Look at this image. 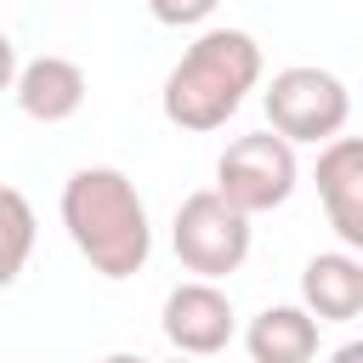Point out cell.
Wrapping results in <instances>:
<instances>
[{
    "mask_svg": "<svg viewBox=\"0 0 363 363\" xmlns=\"http://www.w3.org/2000/svg\"><path fill=\"white\" fill-rule=\"evenodd\" d=\"M11 79H17V45H11V34L0 28V91H11Z\"/></svg>",
    "mask_w": 363,
    "mask_h": 363,
    "instance_id": "4fadbf2b",
    "label": "cell"
},
{
    "mask_svg": "<svg viewBox=\"0 0 363 363\" xmlns=\"http://www.w3.org/2000/svg\"><path fill=\"white\" fill-rule=\"evenodd\" d=\"M85 91H91V85H85V68H79L74 57H57V51L17 62V79H11L17 108H23L28 119H40V125L74 119V113L85 108Z\"/></svg>",
    "mask_w": 363,
    "mask_h": 363,
    "instance_id": "ba28073f",
    "label": "cell"
},
{
    "mask_svg": "<svg viewBox=\"0 0 363 363\" xmlns=\"http://www.w3.org/2000/svg\"><path fill=\"white\" fill-rule=\"evenodd\" d=\"M318 199L340 244L357 255L363 250V142L357 136H335L318 147Z\"/></svg>",
    "mask_w": 363,
    "mask_h": 363,
    "instance_id": "52a82bcc",
    "label": "cell"
},
{
    "mask_svg": "<svg viewBox=\"0 0 363 363\" xmlns=\"http://www.w3.org/2000/svg\"><path fill=\"white\" fill-rule=\"evenodd\" d=\"M216 6L221 0H147L153 23H164V28H199V23H210Z\"/></svg>",
    "mask_w": 363,
    "mask_h": 363,
    "instance_id": "7c38bea8",
    "label": "cell"
},
{
    "mask_svg": "<svg viewBox=\"0 0 363 363\" xmlns=\"http://www.w3.org/2000/svg\"><path fill=\"white\" fill-rule=\"evenodd\" d=\"M329 363H363V340H346V346H335V352H329Z\"/></svg>",
    "mask_w": 363,
    "mask_h": 363,
    "instance_id": "5bb4252c",
    "label": "cell"
},
{
    "mask_svg": "<svg viewBox=\"0 0 363 363\" xmlns=\"http://www.w3.org/2000/svg\"><path fill=\"white\" fill-rule=\"evenodd\" d=\"M301 182V159L284 136L272 130H250L238 142H227V153L216 159V193L238 210V216H267L278 210Z\"/></svg>",
    "mask_w": 363,
    "mask_h": 363,
    "instance_id": "5b68a950",
    "label": "cell"
},
{
    "mask_svg": "<svg viewBox=\"0 0 363 363\" xmlns=\"http://www.w3.org/2000/svg\"><path fill=\"white\" fill-rule=\"evenodd\" d=\"M164 340L182 352V357H216L233 346L238 335V312H233V295L221 284H204V278H187L164 295Z\"/></svg>",
    "mask_w": 363,
    "mask_h": 363,
    "instance_id": "8992f818",
    "label": "cell"
},
{
    "mask_svg": "<svg viewBox=\"0 0 363 363\" xmlns=\"http://www.w3.org/2000/svg\"><path fill=\"white\" fill-rule=\"evenodd\" d=\"M62 227L74 238V250L91 261V272L102 278H136L153 255V227H147V204L136 193V182L113 164H79L62 182Z\"/></svg>",
    "mask_w": 363,
    "mask_h": 363,
    "instance_id": "6da1fadb",
    "label": "cell"
},
{
    "mask_svg": "<svg viewBox=\"0 0 363 363\" xmlns=\"http://www.w3.org/2000/svg\"><path fill=\"white\" fill-rule=\"evenodd\" d=\"M318 318L301 306H267L244 329V352L255 363H312L318 357Z\"/></svg>",
    "mask_w": 363,
    "mask_h": 363,
    "instance_id": "30bf717a",
    "label": "cell"
},
{
    "mask_svg": "<svg viewBox=\"0 0 363 363\" xmlns=\"http://www.w3.org/2000/svg\"><path fill=\"white\" fill-rule=\"evenodd\" d=\"M301 312L318 323H352L363 312V261L352 250H318L301 267Z\"/></svg>",
    "mask_w": 363,
    "mask_h": 363,
    "instance_id": "9c48e42d",
    "label": "cell"
},
{
    "mask_svg": "<svg viewBox=\"0 0 363 363\" xmlns=\"http://www.w3.org/2000/svg\"><path fill=\"white\" fill-rule=\"evenodd\" d=\"M102 363H153V357H136V352H113V357H102ZM182 363V357H176Z\"/></svg>",
    "mask_w": 363,
    "mask_h": 363,
    "instance_id": "9a60e30c",
    "label": "cell"
},
{
    "mask_svg": "<svg viewBox=\"0 0 363 363\" xmlns=\"http://www.w3.org/2000/svg\"><path fill=\"white\" fill-rule=\"evenodd\" d=\"M261 68L267 62H261L255 34H244V28H204L182 51V62L164 74L159 108H164V119L176 130H193V136L221 130L244 108V96L261 85Z\"/></svg>",
    "mask_w": 363,
    "mask_h": 363,
    "instance_id": "7a4b0ae2",
    "label": "cell"
},
{
    "mask_svg": "<svg viewBox=\"0 0 363 363\" xmlns=\"http://www.w3.org/2000/svg\"><path fill=\"white\" fill-rule=\"evenodd\" d=\"M170 244H176V261L193 278L216 284V278H227L250 261V216H238L216 187H199L176 204Z\"/></svg>",
    "mask_w": 363,
    "mask_h": 363,
    "instance_id": "277c9868",
    "label": "cell"
},
{
    "mask_svg": "<svg viewBox=\"0 0 363 363\" xmlns=\"http://www.w3.org/2000/svg\"><path fill=\"white\" fill-rule=\"evenodd\" d=\"M34 233H40L34 204H28L11 182H0V289H11L17 272L28 267V255H34Z\"/></svg>",
    "mask_w": 363,
    "mask_h": 363,
    "instance_id": "8fae6325",
    "label": "cell"
},
{
    "mask_svg": "<svg viewBox=\"0 0 363 363\" xmlns=\"http://www.w3.org/2000/svg\"><path fill=\"white\" fill-rule=\"evenodd\" d=\"M261 102H267V130L284 136L289 147H301V142L323 147V142H335V136L346 130V119H352V91H346V79L329 74V68H312V62L278 68L272 85L261 91Z\"/></svg>",
    "mask_w": 363,
    "mask_h": 363,
    "instance_id": "3957f363",
    "label": "cell"
}]
</instances>
